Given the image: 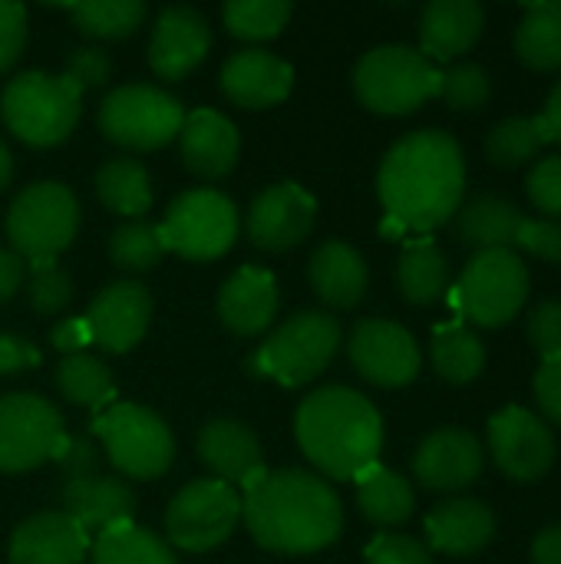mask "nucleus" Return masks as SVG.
Masks as SVG:
<instances>
[{
  "instance_id": "33",
  "label": "nucleus",
  "mask_w": 561,
  "mask_h": 564,
  "mask_svg": "<svg viewBox=\"0 0 561 564\" xmlns=\"http://www.w3.org/2000/svg\"><path fill=\"white\" fill-rule=\"evenodd\" d=\"M519 56L536 69L561 66V0L529 3L516 30Z\"/></svg>"
},
{
  "instance_id": "40",
  "label": "nucleus",
  "mask_w": 561,
  "mask_h": 564,
  "mask_svg": "<svg viewBox=\"0 0 561 564\" xmlns=\"http://www.w3.org/2000/svg\"><path fill=\"white\" fill-rule=\"evenodd\" d=\"M165 241L162 231L149 221H129L112 231L109 238V258L119 271H149L162 261Z\"/></svg>"
},
{
  "instance_id": "17",
  "label": "nucleus",
  "mask_w": 561,
  "mask_h": 564,
  "mask_svg": "<svg viewBox=\"0 0 561 564\" xmlns=\"http://www.w3.org/2000/svg\"><path fill=\"white\" fill-rule=\"evenodd\" d=\"M314 215H317V202L301 185L278 182L251 202L245 231L255 248L281 254L298 248L311 235Z\"/></svg>"
},
{
  "instance_id": "15",
  "label": "nucleus",
  "mask_w": 561,
  "mask_h": 564,
  "mask_svg": "<svg viewBox=\"0 0 561 564\" xmlns=\"http://www.w3.org/2000/svg\"><path fill=\"white\" fill-rule=\"evenodd\" d=\"M489 449L506 476L532 482L555 463V433L532 410L506 406L489 420Z\"/></svg>"
},
{
  "instance_id": "23",
  "label": "nucleus",
  "mask_w": 561,
  "mask_h": 564,
  "mask_svg": "<svg viewBox=\"0 0 561 564\" xmlns=\"http://www.w3.org/2000/svg\"><path fill=\"white\" fill-rule=\"evenodd\" d=\"M182 162L192 175L205 178V182H218L225 178L241 152V139L238 129L228 116L215 112V109H195L185 112L182 132Z\"/></svg>"
},
{
  "instance_id": "36",
  "label": "nucleus",
  "mask_w": 561,
  "mask_h": 564,
  "mask_svg": "<svg viewBox=\"0 0 561 564\" xmlns=\"http://www.w3.org/2000/svg\"><path fill=\"white\" fill-rule=\"evenodd\" d=\"M56 390L69 403L89 406V410L112 406V397H116V383H112L109 367L89 354L63 357V364L56 367Z\"/></svg>"
},
{
  "instance_id": "8",
  "label": "nucleus",
  "mask_w": 561,
  "mask_h": 564,
  "mask_svg": "<svg viewBox=\"0 0 561 564\" xmlns=\"http://www.w3.org/2000/svg\"><path fill=\"white\" fill-rule=\"evenodd\" d=\"M456 238L476 251L506 248L529 251L549 261H561V221L559 218H526L516 202L503 195H476L453 215Z\"/></svg>"
},
{
  "instance_id": "47",
  "label": "nucleus",
  "mask_w": 561,
  "mask_h": 564,
  "mask_svg": "<svg viewBox=\"0 0 561 564\" xmlns=\"http://www.w3.org/2000/svg\"><path fill=\"white\" fill-rule=\"evenodd\" d=\"M56 463L63 469V479H89V476H99L103 453L86 436H66L56 453Z\"/></svg>"
},
{
  "instance_id": "19",
  "label": "nucleus",
  "mask_w": 561,
  "mask_h": 564,
  "mask_svg": "<svg viewBox=\"0 0 561 564\" xmlns=\"http://www.w3.org/2000/svg\"><path fill=\"white\" fill-rule=\"evenodd\" d=\"M208 46H212L208 20L195 7H165L152 26L149 66L159 79L175 83L208 56Z\"/></svg>"
},
{
  "instance_id": "11",
  "label": "nucleus",
  "mask_w": 561,
  "mask_h": 564,
  "mask_svg": "<svg viewBox=\"0 0 561 564\" xmlns=\"http://www.w3.org/2000/svg\"><path fill=\"white\" fill-rule=\"evenodd\" d=\"M159 231L165 251H175L188 261H212L235 245L238 208L215 188H192L169 205Z\"/></svg>"
},
{
  "instance_id": "21",
  "label": "nucleus",
  "mask_w": 561,
  "mask_h": 564,
  "mask_svg": "<svg viewBox=\"0 0 561 564\" xmlns=\"http://www.w3.org/2000/svg\"><path fill=\"white\" fill-rule=\"evenodd\" d=\"M198 459L215 473L218 482L225 486H241L251 489L268 469L261 459L258 436L241 426L238 420H212L198 433Z\"/></svg>"
},
{
  "instance_id": "27",
  "label": "nucleus",
  "mask_w": 561,
  "mask_h": 564,
  "mask_svg": "<svg viewBox=\"0 0 561 564\" xmlns=\"http://www.w3.org/2000/svg\"><path fill=\"white\" fill-rule=\"evenodd\" d=\"M486 10L479 0H430L420 13V53L427 59H453L483 33Z\"/></svg>"
},
{
  "instance_id": "14",
  "label": "nucleus",
  "mask_w": 561,
  "mask_h": 564,
  "mask_svg": "<svg viewBox=\"0 0 561 564\" xmlns=\"http://www.w3.org/2000/svg\"><path fill=\"white\" fill-rule=\"evenodd\" d=\"M63 416L36 393L0 397V473H26L56 459L63 446Z\"/></svg>"
},
{
  "instance_id": "3",
  "label": "nucleus",
  "mask_w": 561,
  "mask_h": 564,
  "mask_svg": "<svg viewBox=\"0 0 561 564\" xmlns=\"http://www.w3.org/2000/svg\"><path fill=\"white\" fill-rule=\"evenodd\" d=\"M294 436L304 456L331 479H357L384 446L377 406L350 387H321L301 400Z\"/></svg>"
},
{
  "instance_id": "10",
  "label": "nucleus",
  "mask_w": 561,
  "mask_h": 564,
  "mask_svg": "<svg viewBox=\"0 0 561 564\" xmlns=\"http://www.w3.org/2000/svg\"><path fill=\"white\" fill-rule=\"evenodd\" d=\"M185 122V109L175 96L159 86L132 83L112 89L99 106V129L109 142L136 152L162 149L179 139Z\"/></svg>"
},
{
  "instance_id": "43",
  "label": "nucleus",
  "mask_w": 561,
  "mask_h": 564,
  "mask_svg": "<svg viewBox=\"0 0 561 564\" xmlns=\"http://www.w3.org/2000/svg\"><path fill=\"white\" fill-rule=\"evenodd\" d=\"M367 564H433L430 549L413 539V535H397V532H380L367 545Z\"/></svg>"
},
{
  "instance_id": "35",
  "label": "nucleus",
  "mask_w": 561,
  "mask_h": 564,
  "mask_svg": "<svg viewBox=\"0 0 561 564\" xmlns=\"http://www.w3.org/2000/svg\"><path fill=\"white\" fill-rule=\"evenodd\" d=\"M430 354H433L436 373L446 377L450 383H470L486 367V347H483V340L470 327H463V324L436 327Z\"/></svg>"
},
{
  "instance_id": "1",
  "label": "nucleus",
  "mask_w": 561,
  "mask_h": 564,
  "mask_svg": "<svg viewBox=\"0 0 561 564\" xmlns=\"http://www.w3.org/2000/svg\"><path fill=\"white\" fill-rule=\"evenodd\" d=\"M377 192L393 225L433 231L450 221L466 192V159L443 129H420L390 145L377 172Z\"/></svg>"
},
{
  "instance_id": "50",
  "label": "nucleus",
  "mask_w": 561,
  "mask_h": 564,
  "mask_svg": "<svg viewBox=\"0 0 561 564\" xmlns=\"http://www.w3.org/2000/svg\"><path fill=\"white\" fill-rule=\"evenodd\" d=\"M40 350L26 340V337H17V334H0V377H10V373H23L30 367H40Z\"/></svg>"
},
{
  "instance_id": "7",
  "label": "nucleus",
  "mask_w": 561,
  "mask_h": 564,
  "mask_svg": "<svg viewBox=\"0 0 561 564\" xmlns=\"http://www.w3.org/2000/svg\"><path fill=\"white\" fill-rule=\"evenodd\" d=\"M341 347V324L327 311H301L288 317L251 357V373L281 387H304L327 370Z\"/></svg>"
},
{
  "instance_id": "13",
  "label": "nucleus",
  "mask_w": 561,
  "mask_h": 564,
  "mask_svg": "<svg viewBox=\"0 0 561 564\" xmlns=\"http://www.w3.org/2000/svg\"><path fill=\"white\" fill-rule=\"evenodd\" d=\"M241 519V496L218 479L188 482L165 512L169 542L182 552H212L218 549Z\"/></svg>"
},
{
  "instance_id": "24",
  "label": "nucleus",
  "mask_w": 561,
  "mask_h": 564,
  "mask_svg": "<svg viewBox=\"0 0 561 564\" xmlns=\"http://www.w3.org/2000/svg\"><path fill=\"white\" fill-rule=\"evenodd\" d=\"M278 281L265 268H238L218 291V317L235 337H258L274 324Z\"/></svg>"
},
{
  "instance_id": "18",
  "label": "nucleus",
  "mask_w": 561,
  "mask_h": 564,
  "mask_svg": "<svg viewBox=\"0 0 561 564\" xmlns=\"http://www.w3.org/2000/svg\"><path fill=\"white\" fill-rule=\"evenodd\" d=\"M149 317H152L149 291L136 281H116L93 297L83 321L96 347L109 354H126L145 337Z\"/></svg>"
},
{
  "instance_id": "39",
  "label": "nucleus",
  "mask_w": 561,
  "mask_h": 564,
  "mask_svg": "<svg viewBox=\"0 0 561 564\" xmlns=\"http://www.w3.org/2000/svg\"><path fill=\"white\" fill-rule=\"evenodd\" d=\"M222 17L231 36L258 43V40L278 36L288 26L291 3L288 0H228Z\"/></svg>"
},
{
  "instance_id": "5",
  "label": "nucleus",
  "mask_w": 561,
  "mask_h": 564,
  "mask_svg": "<svg viewBox=\"0 0 561 564\" xmlns=\"http://www.w3.org/2000/svg\"><path fill=\"white\" fill-rule=\"evenodd\" d=\"M354 89L367 109L400 116L413 112L430 96H440V69L413 46L384 43L354 66Z\"/></svg>"
},
{
  "instance_id": "25",
  "label": "nucleus",
  "mask_w": 561,
  "mask_h": 564,
  "mask_svg": "<svg viewBox=\"0 0 561 564\" xmlns=\"http://www.w3.org/2000/svg\"><path fill=\"white\" fill-rule=\"evenodd\" d=\"M60 512L69 516L86 535L106 532L119 522H132L136 496L129 482L119 476H89V479H63L60 486Z\"/></svg>"
},
{
  "instance_id": "2",
  "label": "nucleus",
  "mask_w": 561,
  "mask_h": 564,
  "mask_svg": "<svg viewBox=\"0 0 561 564\" xmlns=\"http://www.w3.org/2000/svg\"><path fill=\"white\" fill-rule=\"evenodd\" d=\"M251 539L278 555H311L341 539L344 509L337 492L308 469L265 473L241 499Z\"/></svg>"
},
{
  "instance_id": "32",
  "label": "nucleus",
  "mask_w": 561,
  "mask_h": 564,
  "mask_svg": "<svg viewBox=\"0 0 561 564\" xmlns=\"http://www.w3.org/2000/svg\"><path fill=\"white\" fill-rule=\"evenodd\" d=\"M397 284L410 304H433L450 284V261L433 241H413L397 264Z\"/></svg>"
},
{
  "instance_id": "22",
  "label": "nucleus",
  "mask_w": 561,
  "mask_h": 564,
  "mask_svg": "<svg viewBox=\"0 0 561 564\" xmlns=\"http://www.w3.org/2000/svg\"><path fill=\"white\" fill-rule=\"evenodd\" d=\"M294 69L268 50L231 53L222 66V89L241 109H268L288 99Z\"/></svg>"
},
{
  "instance_id": "54",
  "label": "nucleus",
  "mask_w": 561,
  "mask_h": 564,
  "mask_svg": "<svg viewBox=\"0 0 561 564\" xmlns=\"http://www.w3.org/2000/svg\"><path fill=\"white\" fill-rule=\"evenodd\" d=\"M542 119H546L549 135H552L555 142H561V79L552 86V93H549V99H546Z\"/></svg>"
},
{
  "instance_id": "4",
  "label": "nucleus",
  "mask_w": 561,
  "mask_h": 564,
  "mask_svg": "<svg viewBox=\"0 0 561 564\" xmlns=\"http://www.w3.org/2000/svg\"><path fill=\"white\" fill-rule=\"evenodd\" d=\"M79 99L83 89L73 86L66 76L30 69L7 83L0 96V116L17 139L46 149L73 132L79 119Z\"/></svg>"
},
{
  "instance_id": "26",
  "label": "nucleus",
  "mask_w": 561,
  "mask_h": 564,
  "mask_svg": "<svg viewBox=\"0 0 561 564\" xmlns=\"http://www.w3.org/2000/svg\"><path fill=\"white\" fill-rule=\"evenodd\" d=\"M89 535L63 512H40L17 525L10 564H83Z\"/></svg>"
},
{
  "instance_id": "52",
  "label": "nucleus",
  "mask_w": 561,
  "mask_h": 564,
  "mask_svg": "<svg viewBox=\"0 0 561 564\" xmlns=\"http://www.w3.org/2000/svg\"><path fill=\"white\" fill-rule=\"evenodd\" d=\"M23 281H26V261L0 248V304L10 301L23 288Z\"/></svg>"
},
{
  "instance_id": "16",
  "label": "nucleus",
  "mask_w": 561,
  "mask_h": 564,
  "mask_svg": "<svg viewBox=\"0 0 561 564\" xmlns=\"http://www.w3.org/2000/svg\"><path fill=\"white\" fill-rule=\"evenodd\" d=\"M354 370L377 387H407L420 373V347L413 334L393 321H360L350 334Z\"/></svg>"
},
{
  "instance_id": "44",
  "label": "nucleus",
  "mask_w": 561,
  "mask_h": 564,
  "mask_svg": "<svg viewBox=\"0 0 561 564\" xmlns=\"http://www.w3.org/2000/svg\"><path fill=\"white\" fill-rule=\"evenodd\" d=\"M526 192L536 202V208L549 212L561 221V155H546L532 165L526 178Z\"/></svg>"
},
{
  "instance_id": "48",
  "label": "nucleus",
  "mask_w": 561,
  "mask_h": 564,
  "mask_svg": "<svg viewBox=\"0 0 561 564\" xmlns=\"http://www.w3.org/2000/svg\"><path fill=\"white\" fill-rule=\"evenodd\" d=\"M26 43V10L23 3L0 0V73L17 63Z\"/></svg>"
},
{
  "instance_id": "31",
  "label": "nucleus",
  "mask_w": 561,
  "mask_h": 564,
  "mask_svg": "<svg viewBox=\"0 0 561 564\" xmlns=\"http://www.w3.org/2000/svg\"><path fill=\"white\" fill-rule=\"evenodd\" d=\"M99 202L126 218H142L152 208V182L139 159H109L96 172Z\"/></svg>"
},
{
  "instance_id": "34",
  "label": "nucleus",
  "mask_w": 561,
  "mask_h": 564,
  "mask_svg": "<svg viewBox=\"0 0 561 564\" xmlns=\"http://www.w3.org/2000/svg\"><path fill=\"white\" fill-rule=\"evenodd\" d=\"M93 564H179L172 549L136 522H119L96 535Z\"/></svg>"
},
{
  "instance_id": "53",
  "label": "nucleus",
  "mask_w": 561,
  "mask_h": 564,
  "mask_svg": "<svg viewBox=\"0 0 561 564\" xmlns=\"http://www.w3.org/2000/svg\"><path fill=\"white\" fill-rule=\"evenodd\" d=\"M532 562L561 564V525H549L532 542Z\"/></svg>"
},
{
  "instance_id": "30",
  "label": "nucleus",
  "mask_w": 561,
  "mask_h": 564,
  "mask_svg": "<svg viewBox=\"0 0 561 564\" xmlns=\"http://www.w3.org/2000/svg\"><path fill=\"white\" fill-rule=\"evenodd\" d=\"M357 502L374 525H400L413 516L417 499H413V486L400 473L374 463L357 476Z\"/></svg>"
},
{
  "instance_id": "38",
  "label": "nucleus",
  "mask_w": 561,
  "mask_h": 564,
  "mask_svg": "<svg viewBox=\"0 0 561 564\" xmlns=\"http://www.w3.org/2000/svg\"><path fill=\"white\" fill-rule=\"evenodd\" d=\"M549 129L542 112L539 116H509L496 122L486 135V155L496 165H522L539 155V149L549 142Z\"/></svg>"
},
{
  "instance_id": "20",
  "label": "nucleus",
  "mask_w": 561,
  "mask_h": 564,
  "mask_svg": "<svg viewBox=\"0 0 561 564\" xmlns=\"http://www.w3.org/2000/svg\"><path fill=\"white\" fill-rule=\"evenodd\" d=\"M486 463V453L479 446V440L470 430H436L430 433L417 456H413V476L436 492H453V489H466L470 482L479 479Z\"/></svg>"
},
{
  "instance_id": "28",
  "label": "nucleus",
  "mask_w": 561,
  "mask_h": 564,
  "mask_svg": "<svg viewBox=\"0 0 561 564\" xmlns=\"http://www.w3.org/2000/svg\"><path fill=\"white\" fill-rule=\"evenodd\" d=\"M311 274V288L314 294L334 307V311H350L364 301L367 294V261L357 248H350L347 241H324L308 264Z\"/></svg>"
},
{
  "instance_id": "6",
  "label": "nucleus",
  "mask_w": 561,
  "mask_h": 564,
  "mask_svg": "<svg viewBox=\"0 0 561 564\" xmlns=\"http://www.w3.org/2000/svg\"><path fill=\"white\" fill-rule=\"evenodd\" d=\"M79 205L63 182L26 185L7 212V238L26 264L56 261L76 238Z\"/></svg>"
},
{
  "instance_id": "46",
  "label": "nucleus",
  "mask_w": 561,
  "mask_h": 564,
  "mask_svg": "<svg viewBox=\"0 0 561 564\" xmlns=\"http://www.w3.org/2000/svg\"><path fill=\"white\" fill-rule=\"evenodd\" d=\"M109 73H112V59L103 46H79L69 53L63 76L79 89H93V86H103Z\"/></svg>"
},
{
  "instance_id": "12",
  "label": "nucleus",
  "mask_w": 561,
  "mask_h": 564,
  "mask_svg": "<svg viewBox=\"0 0 561 564\" xmlns=\"http://www.w3.org/2000/svg\"><path fill=\"white\" fill-rule=\"evenodd\" d=\"M529 297V268L516 251L506 248H486L476 251L460 278L456 301L463 314L483 327H499Z\"/></svg>"
},
{
  "instance_id": "51",
  "label": "nucleus",
  "mask_w": 561,
  "mask_h": 564,
  "mask_svg": "<svg viewBox=\"0 0 561 564\" xmlns=\"http://www.w3.org/2000/svg\"><path fill=\"white\" fill-rule=\"evenodd\" d=\"M50 344H53L60 354L76 357V354H86V347L93 344V337H89V327H86L83 317H66V321H60V324L50 330Z\"/></svg>"
},
{
  "instance_id": "55",
  "label": "nucleus",
  "mask_w": 561,
  "mask_h": 564,
  "mask_svg": "<svg viewBox=\"0 0 561 564\" xmlns=\"http://www.w3.org/2000/svg\"><path fill=\"white\" fill-rule=\"evenodd\" d=\"M10 178H13V155H10V149L0 142V188H7Z\"/></svg>"
},
{
  "instance_id": "49",
  "label": "nucleus",
  "mask_w": 561,
  "mask_h": 564,
  "mask_svg": "<svg viewBox=\"0 0 561 564\" xmlns=\"http://www.w3.org/2000/svg\"><path fill=\"white\" fill-rule=\"evenodd\" d=\"M536 397L549 420L561 423V357H546L536 370Z\"/></svg>"
},
{
  "instance_id": "41",
  "label": "nucleus",
  "mask_w": 561,
  "mask_h": 564,
  "mask_svg": "<svg viewBox=\"0 0 561 564\" xmlns=\"http://www.w3.org/2000/svg\"><path fill=\"white\" fill-rule=\"evenodd\" d=\"M493 93V79L479 63H453L450 69H440V96L453 109H479Z\"/></svg>"
},
{
  "instance_id": "9",
  "label": "nucleus",
  "mask_w": 561,
  "mask_h": 564,
  "mask_svg": "<svg viewBox=\"0 0 561 564\" xmlns=\"http://www.w3.org/2000/svg\"><path fill=\"white\" fill-rule=\"evenodd\" d=\"M93 433L116 473L129 479H159L175 459V440L162 416L136 403H112L96 416Z\"/></svg>"
},
{
  "instance_id": "37",
  "label": "nucleus",
  "mask_w": 561,
  "mask_h": 564,
  "mask_svg": "<svg viewBox=\"0 0 561 564\" xmlns=\"http://www.w3.org/2000/svg\"><path fill=\"white\" fill-rule=\"evenodd\" d=\"M73 26L93 40H122L145 20L142 0H86L69 7Z\"/></svg>"
},
{
  "instance_id": "29",
  "label": "nucleus",
  "mask_w": 561,
  "mask_h": 564,
  "mask_svg": "<svg viewBox=\"0 0 561 564\" xmlns=\"http://www.w3.org/2000/svg\"><path fill=\"white\" fill-rule=\"evenodd\" d=\"M496 535V516L479 499H446L427 516L430 549L446 555H473Z\"/></svg>"
},
{
  "instance_id": "42",
  "label": "nucleus",
  "mask_w": 561,
  "mask_h": 564,
  "mask_svg": "<svg viewBox=\"0 0 561 564\" xmlns=\"http://www.w3.org/2000/svg\"><path fill=\"white\" fill-rule=\"evenodd\" d=\"M30 307L43 317H53L60 311H66L69 297H73V281L69 274L56 264V261H43V264H30V288H26Z\"/></svg>"
},
{
  "instance_id": "45",
  "label": "nucleus",
  "mask_w": 561,
  "mask_h": 564,
  "mask_svg": "<svg viewBox=\"0 0 561 564\" xmlns=\"http://www.w3.org/2000/svg\"><path fill=\"white\" fill-rule=\"evenodd\" d=\"M529 344L546 357H561V301H539L526 321Z\"/></svg>"
}]
</instances>
